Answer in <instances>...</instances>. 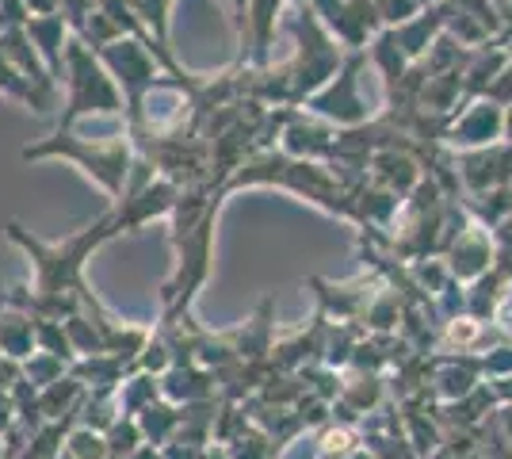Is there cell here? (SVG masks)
Returning a JSON list of instances; mask_svg holds the SVG:
<instances>
[{
  "mask_svg": "<svg viewBox=\"0 0 512 459\" xmlns=\"http://www.w3.org/2000/svg\"><path fill=\"white\" fill-rule=\"evenodd\" d=\"M291 35H295V54L279 66L268 69H241V92L245 100L264 104V108H295L299 111L314 92L337 77L344 62V50L337 39L321 27L310 4L291 8Z\"/></svg>",
  "mask_w": 512,
  "mask_h": 459,
  "instance_id": "cell-1",
  "label": "cell"
},
{
  "mask_svg": "<svg viewBox=\"0 0 512 459\" xmlns=\"http://www.w3.org/2000/svg\"><path fill=\"white\" fill-rule=\"evenodd\" d=\"M241 188H283V192H291V196H299V199H306V203L321 207L325 215L352 222V226L360 230L356 196L344 188L341 176L333 173L329 161H306V157H291V153H283V150H260V153H253L218 192H222V196H234Z\"/></svg>",
  "mask_w": 512,
  "mask_h": 459,
  "instance_id": "cell-2",
  "label": "cell"
},
{
  "mask_svg": "<svg viewBox=\"0 0 512 459\" xmlns=\"http://www.w3.org/2000/svg\"><path fill=\"white\" fill-rule=\"evenodd\" d=\"M23 161H73L81 173H88L111 203L127 196L130 165H134V142L123 134L107 138H77L73 131H54L50 138L23 146Z\"/></svg>",
  "mask_w": 512,
  "mask_h": 459,
  "instance_id": "cell-3",
  "label": "cell"
},
{
  "mask_svg": "<svg viewBox=\"0 0 512 459\" xmlns=\"http://www.w3.org/2000/svg\"><path fill=\"white\" fill-rule=\"evenodd\" d=\"M226 196L218 192L211 203V211L195 222V230H188L184 238H172V249H176V268H172L169 284L161 287V326H172L180 318L192 314L195 295L203 291L207 276H211V253H214V222H218V211H222Z\"/></svg>",
  "mask_w": 512,
  "mask_h": 459,
  "instance_id": "cell-4",
  "label": "cell"
},
{
  "mask_svg": "<svg viewBox=\"0 0 512 459\" xmlns=\"http://www.w3.org/2000/svg\"><path fill=\"white\" fill-rule=\"evenodd\" d=\"M65 88H69V96H65L58 131H73V123L92 115V111H100V115H127V100H123V92L115 85V77L73 35L65 43Z\"/></svg>",
  "mask_w": 512,
  "mask_h": 459,
  "instance_id": "cell-5",
  "label": "cell"
},
{
  "mask_svg": "<svg viewBox=\"0 0 512 459\" xmlns=\"http://www.w3.org/2000/svg\"><path fill=\"white\" fill-rule=\"evenodd\" d=\"M96 58L104 62V69L115 77V85H119L123 100H127V138L142 134V127H146V100H150V92L153 88H161L165 81H176V77H169L150 50L138 43V39H130V35L115 39V43H107L104 50H96ZM199 81H203V77H199ZM195 88H188V92H195Z\"/></svg>",
  "mask_w": 512,
  "mask_h": 459,
  "instance_id": "cell-6",
  "label": "cell"
},
{
  "mask_svg": "<svg viewBox=\"0 0 512 459\" xmlns=\"http://www.w3.org/2000/svg\"><path fill=\"white\" fill-rule=\"evenodd\" d=\"M363 66H367V50H348L341 69H337V77L321 88V92H314L299 111L314 115V119H325V123H333V127H341V131L363 127L367 119H375L360 96Z\"/></svg>",
  "mask_w": 512,
  "mask_h": 459,
  "instance_id": "cell-7",
  "label": "cell"
},
{
  "mask_svg": "<svg viewBox=\"0 0 512 459\" xmlns=\"http://www.w3.org/2000/svg\"><path fill=\"white\" fill-rule=\"evenodd\" d=\"M505 138V104H497L490 96L467 100L463 108L451 115L440 134V146L451 153L463 150H482Z\"/></svg>",
  "mask_w": 512,
  "mask_h": 459,
  "instance_id": "cell-8",
  "label": "cell"
},
{
  "mask_svg": "<svg viewBox=\"0 0 512 459\" xmlns=\"http://www.w3.org/2000/svg\"><path fill=\"white\" fill-rule=\"evenodd\" d=\"M176 199H180V184H172L165 176H153L146 188H138V192L123 196L119 203H111V215H115L119 234H138L153 219H169Z\"/></svg>",
  "mask_w": 512,
  "mask_h": 459,
  "instance_id": "cell-9",
  "label": "cell"
},
{
  "mask_svg": "<svg viewBox=\"0 0 512 459\" xmlns=\"http://www.w3.org/2000/svg\"><path fill=\"white\" fill-rule=\"evenodd\" d=\"M451 165L459 173V184H463V196L470 192H486V188H501V184H512V142H493V146H482V150H463L451 153Z\"/></svg>",
  "mask_w": 512,
  "mask_h": 459,
  "instance_id": "cell-10",
  "label": "cell"
},
{
  "mask_svg": "<svg viewBox=\"0 0 512 459\" xmlns=\"http://www.w3.org/2000/svg\"><path fill=\"white\" fill-rule=\"evenodd\" d=\"M417 153H421V146H383V150L367 153V180L386 188L390 196L406 199L425 180Z\"/></svg>",
  "mask_w": 512,
  "mask_h": 459,
  "instance_id": "cell-11",
  "label": "cell"
},
{
  "mask_svg": "<svg viewBox=\"0 0 512 459\" xmlns=\"http://www.w3.org/2000/svg\"><path fill=\"white\" fill-rule=\"evenodd\" d=\"M444 264H448L451 280H459V284L467 287L474 284L478 276H486L493 268V238L486 226H478V222L470 219L463 226V234H455L451 245L440 253Z\"/></svg>",
  "mask_w": 512,
  "mask_h": 459,
  "instance_id": "cell-12",
  "label": "cell"
},
{
  "mask_svg": "<svg viewBox=\"0 0 512 459\" xmlns=\"http://www.w3.org/2000/svg\"><path fill=\"white\" fill-rule=\"evenodd\" d=\"M0 50L8 54V62L20 69L23 77L31 81V88L39 92V100H43V111H54V104H58V85H54L50 69L43 66V58H39L35 43L27 39V31H23V27H12V31H4V35H0Z\"/></svg>",
  "mask_w": 512,
  "mask_h": 459,
  "instance_id": "cell-13",
  "label": "cell"
},
{
  "mask_svg": "<svg viewBox=\"0 0 512 459\" xmlns=\"http://www.w3.org/2000/svg\"><path fill=\"white\" fill-rule=\"evenodd\" d=\"M23 31H27V39L35 43L39 58H43V66L50 69L54 85L62 88V81H65V43H69V23L62 20V12H58V16H31V20L23 23Z\"/></svg>",
  "mask_w": 512,
  "mask_h": 459,
  "instance_id": "cell-14",
  "label": "cell"
},
{
  "mask_svg": "<svg viewBox=\"0 0 512 459\" xmlns=\"http://www.w3.org/2000/svg\"><path fill=\"white\" fill-rule=\"evenodd\" d=\"M444 20H448V4L440 0V4L421 8V12L409 23H402V27H390V31H394V39H398V46H402V54H406L409 62H421L428 54V46L444 35Z\"/></svg>",
  "mask_w": 512,
  "mask_h": 459,
  "instance_id": "cell-15",
  "label": "cell"
},
{
  "mask_svg": "<svg viewBox=\"0 0 512 459\" xmlns=\"http://www.w3.org/2000/svg\"><path fill=\"white\" fill-rule=\"evenodd\" d=\"M279 12H283V0H249V66L245 69L272 66Z\"/></svg>",
  "mask_w": 512,
  "mask_h": 459,
  "instance_id": "cell-16",
  "label": "cell"
},
{
  "mask_svg": "<svg viewBox=\"0 0 512 459\" xmlns=\"http://www.w3.org/2000/svg\"><path fill=\"white\" fill-rule=\"evenodd\" d=\"M367 62L379 69L386 92L398 85V81L406 77V69L413 66L406 54H402V46H398V39H394V31H390V27H383V31H379V35L367 43Z\"/></svg>",
  "mask_w": 512,
  "mask_h": 459,
  "instance_id": "cell-17",
  "label": "cell"
},
{
  "mask_svg": "<svg viewBox=\"0 0 512 459\" xmlns=\"http://www.w3.org/2000/svg\"><path fill=\"white\" fill-rule=\"evenodd\" d=\"M463 207H467V215L478 222V226L493 230L497 222L512 215V184L486 188V192H470V196H463Z\"/></svg>",
  "mask_w": 512,
  "mask_h": 459,
  "instance_id": "cell-18",
  "label": "cell"
},
{
  "mask_svg": "<svg viewBox=\"0 0 512 459\" xmlns=\"http://www.w3.org/2000/svg\"><path fill=\"white\" fill-rule=\"evenodd\" d=\"M172 4L176 0H127V8L142 20V27L150 31L157 43L172 50L169 46V16H172Z\"/></svg>",
  "mask_w": 512,
  "mask_h": 459,
  "instance_id": "cell-19",
  "label": "cell"
},
{
  "mask_svg": "<svg viewBox=\"0 0 512 459\" xmlns=\"http://www.w3.org/2000/svg\"><path fill=\"white\" fill-rule=\"evenodd\" d=\"M0 96H12V100H20V104L35 108L39 115H46L43 100H39V92L31 88V81L23 77L20 69L8 62V54H4V50H0Z\"/></svg>",
  "mask_w": 512,
  "mask_h": 459,
  "instance_id": "cell-20",
  "label": "cell"
},
{
  "mask_svg": "<svg viewBox=\"0 0 512 459\" xmlns=\"http://www.w3.org/2000/svg\"><path fill=\"white\" fill-rule=\"evenodd\" d=\"M490 238H493V268L505 272L512 280V215L493 226Z\"/></svg>",
  "mask_w": 512,
  "mask_h": 459,
  "instance_id": "cell-21",
  "label": "cell"
},
{
  "mask_svg": "<svg viewBox=\"0 0 512 459\" xmlns=\"http://www.w3.org/2000/svg\"><path fill=\"white\" fill-rule=\"evenodd\" d=\"M375 12H379L383 27H402L421 12V4L417 0H375Z\"/></svg>",
  "mask_w": 512,
  "mask_h": 459,
  "instance_id": "cell-22",
  "label": "cell"
},
{
  "mask_svg": "<svg viewBox=\"0 0 512 459\" xmlns=\"http://www.w3.org/2000/svg\"><path fill=\"white\" fill-rule=\"evenodd\" d=\"M23 8L31 16H58L62 12V0H23Z\"/></svg>",
  "mask_w": 512,
  "mask_h": 459,
  "instance_id": "cell-23",
  "label": "cell"
},
{
  "mask_svg": "<svg viewBox=\"0 0 512 459\" xmlns=\"http://www.w3.org/2000/svg\"><path fill=\"white\" fill-rule=\"evenodd\" d=\"M505 142H512V104L505 108Z\"/></svg>",
  "mask_w": 512,
  "mask_h": 459,
  "instance_id": "cell-24",
  "label": "cell"
},
{
  "mask_svg": "<svg viewBox=\"0 0 512 459\" xmlns=\"http://www.w3.org/2000/svg\"><path fill=\"white\" fill-rule=\"evenodd\" d=\"M283 4H291V8H302V4H310V0H283Z\"/></svg>",
  "mask_w": 512,
  "mask_h": 459,
  "instance_id": "cell-25",
  "label": "cell"
}]
</instances>
